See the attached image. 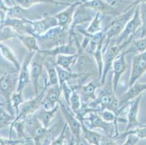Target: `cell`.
Wrapping results in <instances>:
<instances>
[{"label":"cell","instance_id":"obj_34","mask_svg":"<svg viewBox=\"0 0 146 145\" xmlns=\"http://www.w3.org/2000/svg\"><path fill=\"white\" fill-rule=\"evenodd\" d=\"M15 129L17 133V136H18V139H22V140H28L30 141L31 139H29V136H28L27 132H26V122L25 120H19L15 122L12 123L10 125V138H11L12 136V130Z\"/></svg>","mask_w":146,"mask_h":145},{"label":"cell","instance_id":"obj_51","mask_svg":"<svg viewBox=\"0 0 146 145\" xmlns=\"http://www.w3.org/2000/svg\"><path fill=\"white\" fill-rule=\"evenodd\" d=\"M82 145H92V144H90L87 143V142H86V141L84 140L83 139H82Z\"/></svg>","mask_w":146,"mask_h":145},{"label":"cell","instance_id":"obj_42","mask_svg":"<svg viewBox=\"0 0 146 145\" xmlns=\"http://www.w3.org/2000/svg\"><path fill=\"white\" fill-rule=\"evenodd\" d=\"M18 34L8 26H1L0 28V44L10 38H17Z\"/></svg>","mask_w":146,"mask_h":145},{"label":"cell","instance_id":"obj_57","mask_svg":"<svg viewBox=\"0 0 146 145\" xmlns=\"http://www.w3.org/2000/svg\"><path fill=\"white\" fill-rule=\"evenodd\" d=\"M0 28H1V26H0Z\"/></svg>","mask_w":146,"mask_h":145},{"label":"cell","instance_id":"obj_11","mask_svg":"<svg viewBox=\"0 0 146 145\" xmlns=\"http://www.w3.org/2000/svg\"><path fill=\"white\" fill-rule=\"evenodd\" d=\"M28 23L27 34L36 36L42 35L50 29L58 26V23L55 15H44L39 20H26Z\"/></svg>","mask_w":146,"mask_h":145},{"label":"cell","instance_id":"obj_10","mask_svg":"<svg viewBox=\"0 0 146 145\" xmlns=\"http://www.w3.org/2000/svg\"><path fill=\"white\" fill-rule=\"evenodd\" d=\"M59 106L62 114L66 120V123L68 124V128L71 131V134L75 138L78 145L82 144V123L76 116L74 112L71 110L66 102L60 99Z\"/></svg>","mask_w":146,"mask_h":145},{"label":"cell","instance_id":"obj_56","mask_svg":"<svg viewBox=\"0 0 146 145\" xmlns=\"http://www.w3.org/2000/svg\"><path fill=\"white\" fill-rule=\"evenodd\" d=\"M1 24H2V22H1V20H0V26H1Z\"/></svg>","mask_w":146,"mask_h":145},{"label":"cell","instance_id":"obj_28","mask_svg":"<svg viewBox=\"0 0 146 145\" xmlns=\"http://www.w3.org/2000/svg\"><path fill=\"white\" fill-rule=\"evenodd\" d=\"M82 123V138L87 143L92 145H100V141L103 136L97 131H92L87 127L84 121Z\"/></svg>","mask_w":146,"mask_h":145},{"label":"cell","instance_id":"obj_33","mask_svg":"<svg viewBox=\"0 0 146 145\" xmlns=\"http://www.w3.org/2000/svg\"><path fill=\"white\" fill-rule=\"evenodd\" d=\"M0 52L5 60L13 64L17 71H19L21 67V62H19V60L18 59L14 52L7 45L2 43L0 44Z\"/></svg>","mask_w":146,"mask_h":145},{"label":"cell","instance_id":"obj_18","mask_svg":"<svg viewBox=\"0 0 146 145\" xmlns=\"http://www.w3.org/2000/svg\"><path fill=\"white\" fill-rule=\"evenodd\" d=\"M143 94L140 95L135 99H132L128 103L127 110V127L125 131L134 129L135 128L140 127V124L138 121V112L140 109V104L141 102Z\"/></svg>","mask_w":146,"mask_h":145},{"label":"cell","instance_id":"obj_55","mask_svg":"<svg viewBox=\"0 0 146 145\" xmlns=\"http://www.w3.org/2000/svg\"><path fill=\"white\" fill-rule=\"evenodd\" d=\"M28 144V143H26V144H20V145H26V144Z\"/></svg>","mask_w":146,"mask_h":145},{"label":"cell","instance_id":"obj_43","mask_svg":"<svg viewBox=\"0 0 146 145\" xmlns=\"http://www.w3.org/2000/svg\"><path fill=\"white\" fill-rule=\"evenodd\" d=\"M140 18H141L142 25L140 27V38L146 36V4L140 5Z\"/></svg>","mask_w":146,"mask_h":145},{"label":"cell","instance_id":"obj_49","mask_svg":"<svg viewBox=\"0 0 146 145\" xmlns=\"http://www.w3.org/2000/svg\"><path fill=\"white\" fill-rule=\"evenodd\" d=\"M142 4H146V0H134L133 2H131V4L127 7V9L124 12L127 11V10H129V9H131L132 7H136L137 6L142 5Z\"/></svg>","mask_w":146,"mask_h":145},{"label":"cell","instance_id":"obj_48","mask_svg":"<svg viewBox=\"0 0 146 145\" xmlns=\"http://www.w3.org/2000/svg\"><path fill=\"white\" fill-rule=\"evenodd\" d=\"M115 139L109 137H103L100 141V145H118Z\"/></svg>","mask_w":146,"mask_h":145},{"label":"cell","instance_id":"obj_5","mask_svg":"<svg viewBox=\"0 0 146 145\" xmlns=\"http://www.w3.org/2000/svg\"><path fill=\"white\" fill-rule=\"evenodd\" d=\"M26 132L31 140H33L34 145H43L44 142L46 140L50 133L54 130L53 127L47 128L44 127L42 123L37 119L35 114L31 115L26 118Z\"/></svg>","mask_w":146,"mask_h":145},{"label":"cell","instance_id":"obj_8","mask_svg":"<svg viewBox=\"0 0 146 145\" xmlns=\"http://www.w3.org/2000/svg\"><path fill=\"white\" fill-rule=\"evenodd\" d=\"M47 87H48V84L47 83V81L45 80V85L43 89L37 95L34 96V97L29 100L24 101L20 106L18 113L15 115V119L13 122H15L19 120H24L28 117L36 113V112L42 107V101L44 97L45 92L47 91Z\"/></svg>","mask_w":146,"mask_h":145},{"label":"cell","instance_id":"obj_30","mask_svg":"<svg viewBox=\"0 0 146 145\" xmlns=\"http://www.w3.org/2000/svg\"><path fill=\"white\" fill-rule=\"evenodd\" d=\"M78 56H79V53H76L75 54L58 55L55 58L56 66H60L62 68L68 70V71H72V68L76 62Z\"/></svg>","mask_w":146,"mask_h":145},{"label":"cell","instance_id":"obj_53","mask_svg":"<svg viewBox=\"0 0 146 145\" xmlns=\"http://www.w3.org/2000/svg\"><path fill=\"white\" fill-rule=\"evenodd\" d=\"M140 126H143V127H146V123L145 124H142Z\"/></svg>","mask_w":146,"mask_h":145},{"label":"cell","instance_id":"obj_19","mask_svg":"<svg viewBox=\"0 0 146 145\" xmlns=\"http://www.w3.org/2000/svg\"><path fill=\"white\" fill-rule=\"evenodd\" d=\"M44 57L56 58L58 55L63 54H75L78 53V46L73 38H69L68 43L63 44L52 48L51 50H41L40 52Z\"/></svg>","mask_w":146,"mask_h":145},{"label":"cell","instance_id":"obj_41","mask_svg":"<svg viewBox=\"0 0 146 145\" xmlns=\"http://www.w3.org/2000/svg\"><path fill=\"white\" fill-rule=\"evenodd\" d=\"M128 135H135L139 139H146V127L135 128L134 129H131L129 131H124V132L119 134L116 139H122V138L127 137Z\"/></svg>","mask_w":146,"mask_h":145},{"label":"cell","instance_id":"obj_58","mask_svg":"<svg viewBox=\"0 0 146 145\" xmlns=\"http://www.w3.org/2000/svg\"><path fill=\"white\" fill-rule=\"evenodd\" d=\"M81 145H82V144H81Z\"/></svg>","mask_w":146,"mask_h":145},{"label":"cell","instance_id":"obj_14","mask_svg":"<svg viewBox=\"0 0 146 145\" xmlns=\"http://www.w3.org/2000/svg\"><path fill=\"white\" fill-rule=\"evenodd\" d=\"M45 57L41 53L37 52L34 54V58L31 62L30 66V77L31 83L34 88V95L39 94V78H41L43 73L44 62Z\"/></svg>","mask_w":146,"mask_h":145},{"label":"cell","instance_id":"obj_15","mask_svg":"<svg viewBox=\"0 0 146 145\" xmlns=\"http://www.w3.org/2000/svg\"><path fill=\"white\" fill-rule=\"evenodd\" d=\"M36 52H31L28 53L23 59L21 67L18 71V85H17V92H23L25 88L31 83L30 77V66L31 62L34 58Z\"/></svg>","mask_w":146,"mask_h":145},{"label":"cell","instance_id":"obj_32","mask_svg":"<svg viewBox=\"0 0 146 145\" xmlns=\"http://www.w3.org/2000/svg\"><path fill=\"white\" fill-rule=\"evenodd\" d=\"M82 84L78 83V84L72 85L71 89H72V93H71V98H70V104L69 107L74 113V114H76L79 112L82 107V101H81L80 96V88Z\"/></svg>","mask_w":146,"mask_h":145},{"label":"cell","instance_id":"obj_36","mask_svg":"<svg viewBox=\"0 0 146 145\" xmlns=\"http://www.w3.org/2000/svg\"><path fill=\"white\" fill-rule=\"evenodd\" d=\"M100 116L102 117L104 121H106V122H108V123H113L116 127V131L119 133L118 131V127H117V123L118 122H121V123H127V120L125 118H120V117L117 116L116 114L114 113L113 112L111 111V110H104L103 111H100L99 113H98Z\"/></svg>","mask_w":146,"mask_h":145},{"label":"cell","instance_id":"obj_2","mask_svg":"<svg viewBox=\"0 0 146 145\" xmlns=\"http://www.w3.org/2000/svg\"><path fill=\"white\" fill-rule=\"evenodd\" d=\"M119 100L116 98L113 89H107L106 88H103L100 90L96 99L89 103L87 106L97 113L104 110H108L113 112L119 116Z\"/></svg>","mask_w":146,"mask_h":145},{"label":"cell","instance_id":"obj_29","mask_svg":"<svg viewBox=\"0 0 146 145\" xmlns=\"http://www.w3.org/2000/svg\"><path fill=\"white\" fill-rule=\"evenodd\" d=\"M31 12L29 8H24L21 5H18L8 8L6 17L20 20H31Z\"/></svg>","mask_w":146,"mask_h":145},{"label":"cell","instance_id":"obj_21","mask_svg":"<svg viewBox=\"0 0 146 145\" xmlns=\"http://www.w3.org/2000/svg\"><path fill=\"white\" fill-rule=\"evenodd\" d=\"M62 95V89L59 84L48 86L42 101V107L46 110L53 109L58 105Z\"/></svg>","mask_w":146,"mask_h":145},{"label":"cell","instance_id":"obj_13","mask_svg":"<svg viewBox=\"0 0 146 145\" xmlns=\"http://www.w3.org/2000/svg\"><path fill=\"white\" fill-rule=\"evenodd\" d=\"M96 12L91 8L84 6L82 3L76 7L73 16V21L69 28V37L75 35L74 30L79 25L91 22L95 17Z\"/></svg>","mask_w":146,"mask_h":145},{"label":"cell","instance_id":"obj_3","mask_svg":"<svg viewBox=\"0 0 146 145\" xmlns=\"http://www.w3.org/2000/svg\"><path fill=\"white\" fill-rule=\"evenodd\" d=\"M18 77V71L13 73L4 70L0 74V94L5 101L7 110L11 114L13 113L11 98L13 94L16 91Z\"/></svg>","mask_w":146,"mask_h":145},{"label":"cell","instance_id":"obj_46","mask_svg":"<svg viewBox=\"0 0 146 145\" xmlns=\"http://www.w3.org/2000/svg\"><path fill=\"white\" fill-rule=\"evenodd\" d=\"M29 141L22 140V139H12L10 138L2 137L0 136V145H20L22 144L28 143Z\"/></svg>","mask_w":146,"mask_h":145},{"label":"cell","instance_id":"obj_12","mask_svg":"<svg viewBox=\"0 0 146 145\" xmlns=\"http://www.w3.org/2000/svg\"><path fill=\"white\" fill-rule=\"evenodd\" d=\"M141 25L142 21L140 18V5H138L136 7L135 14L132 16V18L129 20V21L127 23L123 31L121 33L120 35L117 38L113 40V42L116 44H121L129 38H134L137 30H140Z\"/></svg>","mask_w":146,"mask_h":145},{"label":"cell","instance_id":"obj_7","mask_svg":"<svg viewBox=\"0 0 146 145\" xmlns=\"http://www.w3.org/2000/svg\"><path fill=\"white\" fill-rule=\"evenodd\" d=\"M74 39L78 46L79 56L75 65L73 67L72 72L76 73L87 74L91 75L94 72L97 71L98 74V66L93 57L80 47V44L78 42L77 38H76L75 35L74 36Z\"/></svg>","mask_w":146,"mask_h":145},{"label":"cell","instance_id":"obj_50","mask_svg":"<svg viewBox=\"0 0 146 145\" xmlns=\"http://www.w3.org/2000/svg\"><path fill=\"white\" fill-rule=\"evenodd\" d=\"M69 145H78L77 143H76V141L75 138L73 136H71V141H70V144H69Z\"/></svg>","mask_w":146,"mask_h":145},{"label":"cell","instance_id":"obj_25","mask_svg":"<svg viewBox=\"0 0 146 145\" xmlns=\"http://www.w3.org/2000/svg\"><path fill=\"white\" fill-rule=\"evenodd\" d=\"M53 58H54L52 57H45L44 62V66L47 70V80L46 78L45 80L47 81L48 86L59 84L56 63L55 60H53Z\"/></svg>","mask_w":146,"mask_h":145},{"label":"cell","instance_id":"obj_40","mask_svg":"<svg viewBox=\"0 0 146 145\" xmlns=\"http://www.w3.org/2000/svg\"><path fill=\"white\" fill-rule=\"evenodd\" d=\"M15 119V116H13V114L9 113L3 107H0V129L10 126Z\"/></svg>","mask_w":146,"mask_h":145},{"label":"cell","instance_id":"obj_22","mask_svg":"<svg viewBox=\"0 0 146 145\" xmlns=\"http://www.w3.org/2000/svg\"><path fill=\"white\" fill-rule=\"evenodd\" d=\"M145 91H146V83H140L137 81L132 86H129V89L127 90V91L122 94L121 97L119 99V111H120V109L124 107L130 101H132V99L143 94Z\"/></svg>","mask_w":146,"mask_h":145},{"label":"cell","instance_id":"obj_6","mask_svg":"<svg viewBox=\"0 0 146 145\" xmlns=\"http://www.w3.org/2000/svg\"><path fill=\"white\" fill-rule=\"evenodd\" d=\"M133 38H131L121 44H116L113 41L110 42L109 45L103 52V70L100 80V85H104L108 73L112 68L113 61L122 52H124L129 46Z\"/></svg>","mask_w":146,"mask_h":145},{"label":"cell","instance_id":"obj_39","mask_svg":"<svg viewBox=\"0 0 146 145\" xmlns=\"http://www.w3.org/2000/svg\"><path fill=\"white\" fill-rule=\"evenodd\" d=\"M68 126L66 123L60 134L58 135V137L52 141L50 145H69L71 138L68 137Z\"/></svg>","mask_w":146,"mask_h":145},{"label":"cell","instance_id":"obj_54","mask_svg":"<svg viewBox=\"0 0 146 145\" xmlns=\"http://www.w3.org/2000/svg\"><path fill=\"white\" fill-rule=\"evenodd\" d=\"M3 71H4L3 70H0V74L2 73V72H3Z\"/></svg>","mask_w":146,"mask_h":145},{"label":"cell","instance_id":"obj_35","mask_svg":"<svg viewBox=\"0 0 146 145\" xmlns=\"http://www.w3.org/2000/svg\"><path fill=\"white\" fill-rule=\"evenodd\" d=\"M15 2L19 5L24 8H30L33 5L40 3L52 4L53 5H62V6H69L71 3L63 2L57 0H15Z\"/></svg>","mask_w":146,"mask_h":145},{"label":"cell","instance_id":"obj_27","mask_svg":"<svg viewBox=\"0 0 146 145\" xmlns=\"http://www.w3.org/2000/svg\"><path fill=\"white\" fill-rule=\"evenodd\" d=\"M1 26L10 27L18 35L27 34L28 23L26 20H20L6 17Z\"/></svg>","mask_w":146,"mask_h":145},{"label":"cell","instance_id":"obj_26","mask_svg":"<svg viewBox=\"0 0 146 145\" xmlns=\"http://www.w3.org/2000/svg\"><path fill=\"white\" fill-rule=\"evenodd\" d=\"M60 109L59 103L55 107L51 110H46L43 107H41L39 110L36 112V116L39 121L42 123L44 127L49 128H50L53 118H55V115L58 110Z\"/></svg>","mask_w":146,"mask_h":145},{"label":"cell","instance_id":"obj_47","mask_svg":"<svg viewBox=\"0 0 146 145\" xmlns=\"http://www.w3.org/2000/svg\"><path fill=\"white\" fill-rule=\"evenodd\" d=\"M140 139L137 137L135 135H128L127 136V140L125 141L124 144L121 145H136L138 141Z\"/></svg>","mask_w":146,"mask_h":145},{"label":"cell","instance_id":"obj_37","mask_svg":"<svg viewBox=\"0 0 146 145\" xmlns=\"http://www.w3.org/2000/svg\"><path fill=\"white\" fill-rule=\"evenodd\" d=\"M104 17L105 15L102 14L101 13H99V12L96 13L94 18L90 22L87 28L86 29V31L91 34H95L98 33V32L102 31L103 30V28H102V22H103Z\"/></svg>","mask_w":146,"mask_h":145},{"label":"cell","instance_id":"obj_52","mask_svg":"<svg viewBox=\"0 0 146 145\" xmlns=\"http://www.w3.org/2000/svg\"><path fill=\"white\" fill-rule=\"evenodd\" d=\"M0 107H6V105H5V103H2V102H0Z\"/></svg>","mask_w":146,"mask_h":145},{"label":"cell","instance_id":"obj_16","mask_svg":"<svg viewBox=\"0 0 146 145\" xmlns=\"http://www.w3.org/2000/svg\"><path fill=\"white\" fill-rule=\"evenodd\" d=\"M146 72V51L139 53L132 60V68L129 80V86H131L138 81Z\"/></svg>","mask_w":146,"mask_h":145},{"label":"cell","instance_id":"obj_17","mask_svg":"<svg viewBox=\"0 0 146 145\" xmlns=\"http://www.w3.org/2000/svg\"><path fill=\"white\" fill-rule=\"evenodd\" d=\"M126 54L125 50L122 52L116 60L113 61L112 66V73H113V78H112V89L114 93H116L117 87L119 86V81H120L122 75L125 73L126 70L127 68V64L126 61Z\"/></svg>","mask_w":146,"mask_h":145},{"label":"cell","instance_id":"obj_20","mask_svg":"<svg viewBox=\"0 0 146 145\" xmlns=\"http://www.w3.org/2000/svg\"><path fill=\"white\" fill-rule=\"evenodd\" d=\"M81 3L82 2L79 0H77L74 3H71L69 6H68L67 8L55 15V17L58 21V26H60L66 30L69 31V28H70V26H71L73 21L74 12H75L76 7Z\"/></svg>","mask_w":146,"mask_h":145},{"label":"cell","instance_id":"obj_38","mask_svg":"<svg viewBox=\"0 0 146 145\" xmlns=\"http://www.w3.org/2000/svg\"><path fill=\"white\" fill-rule=\"evenodd\" d=\"M145 51H146V36L136 40L132 44H130L125 50L127 54L129 53H142Z\"/></svg>","mask_w":146,"mask_h":145},{"label":"cell","instance_id":"obj_23","mask_svg":"<svg viewBox=\"0 0 146 145\" xmlns=\"http://www.w3.org/2000/svg\"><path fill=\"white\" fill-rule=\"evenodd\" d=\"M100 86V82L92 81L85 85H82L80 88V96L82 106L88 105V104L95 100L97 97V89Z\"/></svg>","mask_w":146,"mask_h":145},{"label":"cell","instance_id":"obj_44","mask_svg":"<svg viewBox=\"0 0 146 145\" xmlns=\"http://www.w3.org/2000/svg\"><path fill=\"white\" fill-rule=\"evenodd\" d=\"M24 102L23 97V92H15L13 94L11 98V102L13 108H14L16 111V114L18 113L20 106Z\"/></svg>","mask_w":146,"mask_h":145},{"label":"cell","instance_id":"obj_4","mask_svg":"<svg viewBox=\"0 0 146 145\" xmlns=\"http://www.w3.org/2000/svg\"><path fill=\"white\" fill-rule=\"evenodd\" d=\"M69 31L60 26L50 29L42 35L36 36L41 50H51L52 48L66 43V38Z\"/></svg>","mask_w":146,"mask_h":145},{"label":"cell","instance_id":"obj_1","mask_svg":"<svg viewBox=\"0 0 146 145\" xmlns=\"http://www.w3.org/2000/svg\"><path fill=\"white\" fill-rule=\"evenodd\" d=\"M135 9L136 7H132L127 11L123 12L121 14L118 15L106 26V28L104 29L106 32V39H105L103 52H104L105 50H106L110 42L117 38L123 31L127 23L135 14Z\"/></svg>","mask_w":146,"mask_h":145},{"label":"cell","instance_id":"obj_9","mask_svg":"<svg viewBox=\"0 0 146 145\" xmlns=\"http://www.w3.org/2000/svg\"><path fill=\"white\" fill-rule=\"evenodd\" d=\"M80 121L87 122L88 124V126H87L90 128V129L98 128L103 130L107 136V137L116 139L119 134L116 131V127L113 123L106 122L97 112H90Z\"/></svg>","mask_w":146,"mask_h":145},{"label":"cell","instance_id":"obj_24","mask_svg":"<svg viewBox=\"0 0 146 145\" xmlns=\"http://www.w3.org/2000/svg\"><path fill=\"white\" fill-rule=\"evenodd\" d=\"M84 6L91 8L96 13L99 12L104 15H115L117 16L120 13H118L113 7L111 6L105 0H89L82 2Z\"/></svg>","mask_w":146,"mask_h":145},{"label":"cell","instance_id":"obj_45","mask_svg":"<svg viewBox=\"0 0 146 145\" xmlns=\"http://www.w3.org/2000/svg\"><path fill=\"white\" fill-rule=\"evenodd\" d=\"M61 89H62V94L63 95V98H64V101L69 106L70 104V98H71V93H72V89L71 86H69L68 83L65 82L63 84L60 86Z\"/></svg>","mask_w":146,"mask_h":145},{"label":"cell","instance_id":"obj_31","mask_svg":"<svg viewBox=\"0 0 146 145\" xmlns=\"http://www.w3.org/2000/svg\"><path fill=\"white\" fill-rule=\"evenodd\" d=\"M17 38L20 40V42L27 49L29 52H40L41 49L39 46V43L34 36L30 34H23L18 35Z\"/></svg>","mask_w":146,"mask_h":145}]
</instances>
